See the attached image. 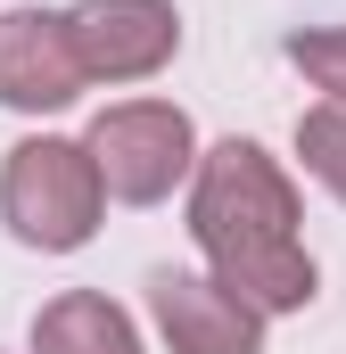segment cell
<instances>
[{"label":"cell","mask_w":346,"mask_h":354,"mask_svg":"<svg viewBox=\"0 0 346 354\" xmlns=\"http://www.w3.org/2000/svg\"><path fill=\"white\" fill-rule=\"evenodd\" d=\"M91 165L107 181V198L124 206H157L173 181L190 174V115L165 107V99H124L91 124Z\"/></svg>","instance_id":"obj_3"},{"label":"cell","mask_w":346,"mask_h":354,"mask_svg":"<svg viewBox=\"0 0 346 354\" xmlns=\"http://www.w3.org/2000/svg\"><path fill=\"white\" fill-rule=\"evenodd\" d=\"M83 83L91 75L75 58L66 17H50V8H8L0 17V99L8 107H66Z\"/></svg>","instance_id":"obj_6"},{"label":"cell","mask_w":346,"mask_h":354,"mask_svg":"<svg viewBox=\"0 0 346 354\" xmlns=\"http://www.w3.org/2000/svg\"><path fill=\"white\" fill-rule=\"evenodd\" d=\"M190 231H198L215 280L231 297H248L256 313H297L313 297V256L297 239V189L256 140H223L198 157Z\"/></svg>","instance_id":"obj_1"},{"label":"cell","mask_w":346,"mask_h":354,"mask_svg":"<svg viewBox=\"0 0 346 354\" xmlns=\"http://www.w3.org/2000/svg\"><path fill=\"white\" fill-rule=\"evenodd\" d=\"M149 313L173 354H264V313L198 272H149Z\"/></svg>","instance_id":"obj_5"},{"label":"cell","mask_w":346,"mask_h":354,"mask_svg":"<svg viewBox=\"0 0 346 354\" xmlns=\"http://www.w3.org/2000/svg\"><path fill=\"white\" fill-rule=\"evenodd\" d=\"M33 354H140L124 305L91 297V288H66L33 313Z\"/></svg>","instance_id":"obj_7"},{"label":"cell","mask_w":346,"mask_h":354,"mask_svg":"<svg viewBox=\"0 0 346 354\" xmlns=\"http://www.w3.org/2000/svg\"><path fill=\"white\" fill-rule=\"evenodd\" d=\"M66 33H75V58L91 83H140L173 58L181 17L165 0H83L66 8Z\"/></svg>","instance_id":"obj_4"},{"label":"cell","mask_w":346,"mask_h":354,"mask_svg":"<svg viewBox=\"0 0 346 354\" xmlns=\"http://www.w3.org/2000/svg\"><path fill=\"white\" fill-rule=\"evenodd\" d=\"M289 66L313 75L330 99H346V25H330V33H289Z\"/></svg>","instance_id":"obj_9"},{"label":"cell","mask_w":346,"mask_h":354,"mask_svg":"<svg viewBox=\"0 0 346 354\" xmlns=\"http://www.w3.org/2000/svg\"><path fill=\"white\" fill-rule=\"evenodd\" d=\"M99 198L107 181L91 165L83 140H17L8 149V174H0V214L25 248L42 256H66L99 231Z\"/></svg>","instance_id":"obj_2"},{"label":"cell","mask_w":346,"mask_h":354,"mask_svg":"<svg viewBox=\"0 0 346 354\" xmlns=\"http://www.w3.org/2000/svg\"><path fill=\"white\" fill-rule=\"evenodd\" d=\"M297 157L330 198H346V99H322L313 115H297Z\"/></svg>","instance_id":"obj_8"}]
</instances>
